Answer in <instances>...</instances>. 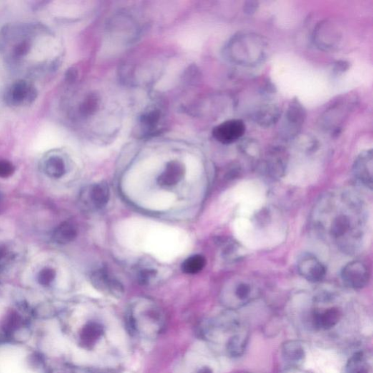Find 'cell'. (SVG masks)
<instances>
[{
  "mask_svg": "<svg viewBox=\"0 0 373 373\" xmlns=\"http://www.w3.org/2000/svg\"><path fill=\"white\" fill-rule=\"evenodd\" d=\"M346 373H372V357L370 353H356L348 361Z\"/></svg>",
  "mask_w": 373,
  "mask_h": 373,
  "instance_id": "obj_16",
  "label": "cell"
},
{
  "mask_svg": "<svg viewBox=\"0 0 373 373\" xmlns=\"http://www.w3.org/2000/svg\"><path fill=\"white\" fill-rule=\"evenodd\" d=\"M43 373H71L62 367L56 364H50L45 359L44 372Z\"/></svg>",
  "mask_w": 373,
  "mask_h": 373,
  "instance_id": "obj_29",
  "label": "cell"
},
{
  "mask_svg": "<svg viewBox=\"0 0 373 373\" xmlns=\"http://www.w3.org/2000/svg\"><path fill=\"white\" fill-rule=\"evenodd\" d=\"M372 150H366L356 157L353 167L356 178L369 189L372 187Z\"/></svg>",
  "mask_w": 373,
  "mask_h": 373,
  "instance_id": "obj_10",
  "label": "cell"
},
{
  "mask_svg": "<svg viewBox=\"0 0 373 373\" xmlns=\"http://www.w3.org/2000/svg\"><path fill=\"white\" fill-rule=\"evenodd\" d=\"M159 117H160V114L158 112L152 111L142 116V122L147 127H154L158 122Z\"/></svg>",
  "mask_w": 373,
  "mask_h": 373,
  "instance_id": "obj_25",
  "label": "cell"
},
{
  "mask_svg": "<svg viewBox=\"0 0 373 373\" xmlns=\"http://www.w3.org/2000/svg\"><path fill=\"white\" fill-rule=\"evenodd\" d=\"M197 373H213L211 368L209 367H203L201 369H199V371Z\"/></svg>",
  "mask_w": 373,
  "mask_h": 373,
  "instance_id": "obj_32",
  "label": "cell"
},
{
  "mask_svg": "<svg viewBox=\"0 0 373 373\" xmlns=\"http://www.w3.org/2000/svg\"><path fill=\"white\" fill-rule=\"evenodd\" d=\"M349 68V64L346 61H339L335 64L334 71L336 73H343L347 71Z\"/></svg>",
  "mask_w": 373,
  "mask_h": 373,
  "instance_id": "obj_31",
  "label": "cell"
},
{
  "mask_svg": "<svg viewBox=\"0 0 373 373\" xmlns=\"http://www.w3.org/2000/svg\"><path fill=\"white\" fill-rule=\"evenodd\" d=\"M55 277L56 271L53 268H45L41 270L38 275V281L43 286H49L54 281Z\"/></svg>",
  "mask_w": 373,
  "mask_h": 373,
  "instance_id": "obj_23",
  "label": "cell"
},
{
  "mask_svg": "<svg viewBox=\"0 0 373 373\" xmlns=\"http://www.w3.org/2000/svg\"><path fill=\"white\" fill-rule=\"evenodd\" d=\"M104 334L102 324L95 321H89L81 327L78 333V343L81 347L91 349Z\"/></svg>",
  "mask_w": 373,
  "mask_h": 373,
  "instance_id": "obj_13",
  "label": "cell"
},
{
  "mask_svg": "<svg viewBox=\"0 0 373 373\" xmlns=\"http://www.w3.org/2000/svg\"><path fill=\"white\" fill-rule=\"evenodd\" d=\"M185 172L184 165L181 162H169L161 175L157 178V183L161 187L175 186L183 179Z\"/></svg>",
  "mask_w": 373,
  "mask_h": 373,
  "instance_id": "obj_14",
  "label": "cell"
},
{
  "mask_svg": "<svg viewBox=\"0 0 373 373\" xmlns=\"http://www.w3.org/2000/svg\"><path fill=\"white\" fill-rule=\"evenodd\" d=\"M233 295L236 301L244 304L251 300L253 295V288L251 284L246 282H238L235 285Z\"/></svg>",
  "mask_w": 373,
  "mask_h": 373,
  "instance_id": "obj_22",
  "label": "cell"
},
{
  "mask_svg": "<svg viewBox=\"0 0 373 373\" xmlns=\"http://www.w3.org/2000/svg\"><path fill=\"white\" fill-rule=\"evenodd\" d=\"M258 7H259V4L258 2H246L243 5V12L248 16H252L258 11Z\"/></svg>",
  "mask_w": 373,
  "mask_h": 373,
  "instance_id": "obj_30",
  "label": "cell"
},
{
  "mask_svg": "<svg viewBox=\"0 0 373 373\" xmlns=\"http://www.w3.org/2000/svg\"><path fill=\"white\" fill-rule=\"evenodd\" d=\"M341 39V31L330 21H321L316 26L313 32L314 44L323 51H333L336 49Z\"/></svg>",
  "mask_w": 373,
  "mask_h": 373,
  "instance_id": "obj_3",
  "label": "cell"
},
{
  "mask_svg": "<svg viewBox=\"0 0 373 373\" xmlns=\"http://www.w3.org/2000/svg\"><path fill=\"white\" fill-rule=\"evenodd\" d=\"M283 359L291 366H298L306 357L304 347L299 341H289L282 346Z\"/></svg>",
  "mask_w": 373,
  "mask_h": 373,
  "instance_id": "obj_17",
  "label": "cell"
},
{
  "mask_svg": "<svg viewBox=\"0 0 373 373\" xmlns=\"http://www.w3.org/2000/svg\"><path fill=\"white\" fill-rule=\"evenodd\" d=\"M77 235L75 225L69 222H64L55 229L53 240L59 244H66L74 241Z\"/></svg>",
  "mask_w": 373,
  "mask_h": 373,
  "instance_id": "obj_19",
  "label": "cell"
},
{
  "mask_svg": "<svg viewBox=\"0 0 373 373\" xmlns=\"http://www.w3.org/2000/svg\"><path fill=\"white\" fill-rule=\"evenodd\" d=\"M281 109L276 104H265L255 112L254 120L260 127L269 128L281 117Z\"/></svg>",
  "mask_w": 373,
  "mask_h": 373,
  "instance_id": "obj_15",
  "label": "cell"
},
{
  "mask_svg": "<svg viewBox=\"0 0 373 373\" xmlns=\"http://www.w3.org/2000/svg\"><path fill=\"white\" fill-rule=\"evenodd\" d=\"M266 41L263 36L243 31L235 34L227 45L229 60L237 65L256 66L265 60L267 55Z\"/></svg>",
  "mask_w": 373,
  "mask_h": 373,
  "instance_id": "obj_1",
  "label": "cell"
},
{
  "mask_svg": "<svg viewBox=\"0 0 373 373\" xmlns=\"http://www.w3.org/2000/svg\"><path fill=\"white\" fill-rule=\"evenodd\" d=\"M306 117L307 112L304 106L298 99H293L285 114L284 121L281 128L283 137L291 139L296 137L301 132Z\"/></svg>",
  "mask_w": 373,
  "mask_h": 373,
  "instance_id": "obj_2",
  "label": "cell"
},
{
  "mask_svg": "<svg viewBox=\"0 0 373 373\" xmlns=\"http://www.w3.org/2000/svg\"><path fill=\"white\" fill-rule=\"evenodd\" d=\"M246 125L239 119H232L222 122L214 129L212 135L217 141L224 145L234 143L244 135Z\"/></svg>",
  "mask_w": 373,
  "mask_h": 373,
  "instance_id": "obj_4",
  "label": "cell"
},
{
  "mask_svg": "<svg viewBox=\"0 0 373 373\" xmlns=\"http://www.w3.org/2000/svg\"><path fill=\"white\" fill-rule=\"evenodd\" d=\"M341 317V311L336 307L316 310L313 314V325L320 330H329L338 324Z\"/></svg>",
  "mask_w": 373,
  "mask_h": 373,
  "instance_id": "obj_12",
  "label": "cell"
},
{
  "mask_svg": "<svg viewBox=\"0 0 373 373\" xmlns=\"http://www.w3.org/2000/svg\"><path fill=\"white\" fill-rule=\"evenodd\" d=\"M36 95L32 85L27 81L19 80L14 82L6 94V100L10 105H26L34 102Z\"/></svg>",
  "mask_w": 373,
  "mask_h": 373,
  "instance_id": "obj_7",
  "label": "cell"
},
{
  "mask_svg": "<svg viewBox=\"0 0 373 373\" xmlns=\"http://www.w3.org/2000/svg\"><path fill=\"white\" fill-rule=\"evenodd\" d=\"M14 171V167L11 162L7 161V160H0V177L1 178L11 177Z\"/></svg>",
  "mask_w": 373,
  "mask_h": 373,
  "instance_id": "obj_26",
  "label": "cell"
},
{
  "mask_svg": "<svg viewBox=\"0 0 373 373\" xmlns=\"http://www.w3.org/2000/svg\"><path fill=\"white\" fill-rule=\"evenodd\" d=\"M109 199V189L107 182L94 184L82 191L80 200L82 204L91 209L99 210L105 206Z\"/></svg>",
  "mask_w": 373,
  "mask_h": 373,
  "instance_id": "obj_9",
  "label": "cell"
},
{
  "mask_svg": "<svg viewBox=\"0 0 373 373\" xmlns=\"http://www.w3.org/2000/svg\"><path fill=\"white\" fill-rule=\"evenodd\" d=\"M298 270L300 274L311 282H319L326 275V268L316 256L312 254H304L298 261Z\"/></svg>",
  "mask_w": 373,
  "mask_h": 373,
  "instance_id": "obj_6",
  "label": "cell"
},
{
  "mask_svg": "<svg viewBox=\"0 0 373 373\" xmlns=\"http://www.w3.org/2000/svg\"><path fill=\"white\" fill-rule=\"evenodd\" d=\"M97 101L96 98L90 97L86 99L82 105V111L85 114L91 113L97 108Z\"/></svg>",
  "mask_w": 373,
  "mask_h": 373,
  "instance_id": "obj_27",
  "label": "cell"
},
{
  "mask_svg": "<svg viewBox=\"0 0 373 373\" xmlns=\"http://www.w3.org/2000/svg\"><path fill=\"white\" fill-rule=\"evenodd\" d=\"M45 171L51 178H60L65 174V163L60 157H49L45 163Z\"/></svg>",
  "mask_w": 373,
  "mask_h": 373,
  "instance_id": "obj_20",
  "label": "cell"
},
{
  "mask_svg": "<svg viewBox=\"0 0 373 373\" xmlns=\"http://www.w3.org/2000/svg\"><path fill=\"white\" fill-rule=\"evenodd\" d=\"M248 334L245 330H239L229 338L226 343L227 352L232 357L243 355L248 343Z\"/></svg>",
  "mask_w": 373,
  "mask_h": 373,
  "instance_id": "obj_18",
  "label": "cell"
},
{
  "mask_svg": "<svg viewBox=\"0 0 373 373\" xmlns=\"http://www.w3.org/2000/svg\"><path fill=\"white\" fill-rule=\"evenodd\" d=\"M91 281L97 289L103 293L115 297H120L123 294L122 285L106 270L100 269L94 272L91 275Z\"/></svg>",
  "mask_w": 373,
  "mask_h": 373,
  "instance_id": "obj_11",
  "label": "cell"
},
{
  "mask_svg": "<svg viewBox=\"0 0 373 373\" xmlns=\"http://www.w3.org/2000/svg\"><path fill=\"white\" fill-rule=\"evenodd\" d=\"M348 98H339L329 107L322 116L321 123L326 129H334L335 132H338L339 125L342 122L343 117L349 112L352 102Z\"/></svg>",
  "mask_w": 373,
  "mask_h": 373,
  "instance_id": "obj_8",
  "label": "cell"
},
{
  "mask_svg": "<svg viewBox=\"0 0 373 373\" xmlns=\"http://www.w3.org/2000/svg\"><path fill=\"white\" fill-rule=\"evenodd\" d=\"M341 276L343 282L349 288L362 289L369 281V271L364 263L353 261L343 268Z\"/></svg>",
  "mask_w": 373,
  "mask_h": 373,
  "instance_id": "obj_5",
  "label": "cell"
},
{
  "mask_svg": "<svg viewBox=\"0 0 373 373\" xmlns=\"http://www.w3.org/2000/svg\"><path fill=\"white\" fill-rule=\"evenodd\" d=\"M155 274H156V271H154V270H143V271H141V273H139V282L144 283V284L147 283L152 278L155 277Z\"/></svg>",
  "mask_w": 373,
  "mask_h": 373,
  "instance_id": "obj_28",
  "label": "cell"
},
{
  "mask_svg": "<svg viewBox=\"0 0 373 373\" xmlns=\"http://www.w3.org/2000/svg\"><path fill=\"white\" fill-rule=\"evenodd\" d=\"M205 265L204 257L200 255H193L187 258L182 265L184 273L188 274H195L202 271Z\"/></svg>",
  "mask_w": 373,
  "mask_h": 373,
  "instance_id": "obj_21",
  "label": "cell"
},
{
  "mask_svg": "<svg viewBox=\"0 0 373 373\" xmlns=\"http://www.w3.org/2000/svg\"><path fill=\"white\" fill-rule=\"evenodd\" d=\"M30 49V43L26 39L21 40V42L17 43L13 48V55L16 57H22L25 55L27 54Z\"/></svg>",
  "mask_w": 373,
  "mask_h": 373,
  "instance_id": "obj_24",
  "label": "cell"
}]
</instances>
